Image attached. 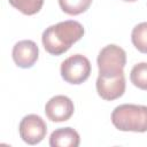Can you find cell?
Returning a JSON list of instances; mask_svg holds the SVG:
<instances>
[{"label": "cell", "mask_w": 147, "mask_h": 147, "mask_svg": "<svg viewBox=\"0 0 147 147\" xmlns=\"http://www.w3.org/2000/svg\"><path fill=\"white\" fill-rule=\"evenodd\" d=\"M84 26L74 20L59 22L48 26L41 36L45 51L51 55H61L65 53L75 42L84 36Z\"/></svg>", "instance_id": "obj_1"}, {"label": "cell", "mask_w": 147, "mask_h": 147, "mask_svg": "<svg viewBox=\"0 0 147 147\" xmlns=\"http://www.w3.org/2000/svg\"><path fill=\"white\" fill-rule=\"evenodd\" d=\"M111 123L119 131L146 132L147 106L132 103L119 105L111 113Z\"/></svg>", "instance_id": "obj_2"}, {"label": "cell", "mask_w": 147, "mask_h": 147, "mask_svg": "<svg viewBox=\"0 0 147 147\" xmlns=\"http://www.w3.org/2000/svg\"><path fill=\"white\" fill-rule=\"evenodd\" d=\"M99 76L101 77H115L124 74L123 69L126 64V53L125 51L115 45L110 44L105 46L96 59Z\"/></svg>", "instance_id": "obj_3"}, {"label": "cell", "mask_w": 147, "mask_h": 147, "mask_svg": "<svg viewBox=\"0 0 147 147\" xmlns=\"http://www.w3.org/2000/svg\"><path fill=\"white\" fill-rule=\"evenodd\" d=\"M60 72L61 77L67 83L79 85L90 77L91 62L86 56L82 54H75L61 63Z\"/></svg>", "instance_id": "obj_4"}, {"label": "cell", "mask_w": 147, "mask_h": 147, "mask_svg": "<svg viewBox=\"0 0 147 147\" xmlns=\"http://www.w3.org/2000/svg\"><path fill=\"white\" fill-rule=\"evenodd\" d=\"M20 137L29 145L39 144L47 133V125L45 121L36 114L26 115L22 118L18 126Z\"/></svg>", "instance_id": "obj_5"}, {"label": "cell", "mask_w": 147, "mask_h": 147, "mask_svg": "<svg viewBox=\"0 0 147 147\" xmlns=\"http://www.w3.org/2000/svg\"><path fill=\"white\" fill-rule=\"evenodd\" d=\"M75 106L70 98L65 95H55L45 105V114L52 122H65L74 115Z\"/></svg>", "instance_id": "obj_6"}, {"label": "cell", "mask_w": 147, "mask_h": 147, "mask_svg": "<svg viewBox=\"0 0 147 147\" xmlns=\"http://www.w3.org/2000/svg\"><path fill=\"white\" fill-rule=\"evenodd\" d=\"M96 92L99 96L106 101H113L121 98L125 92V76L124 74L115 77H101L96 79Z\"/></svg>", "instance_id": "obj_7"}, {"label": "cell", "mask_w": 147, "mask_h": 147, "mask_svg": "<svg viewBox=\"0 0 147 147\" xmlns=\"http://www.w3.org/2000/svg\"><path fill=\"white\" fill-rule=\"evenodd\" d=\"M13 60L20 68L28 69L33 67L39 56V48L32 40H21L13 47Z\"/></svg>", "instance_id": "obj_8"}, {"label": "cell", "mask_w": 147, "mask_h": 147, "mask_svg": "<svg viewBox=\"0 0 147 147\" xmlns=\"http://www.w3.org/2000/svg\"><path fill=\"white\" fill-rule=\"evenodd\" d=\"M79 134L72 127H60L54 130L49 137L51 147H78Z\"/></svg>", "instance_id": "obj_9"}, {"label": "cell", "mask_w": 147, "mask_h": 147, "mask_svg": "<svg viewBox=\"0 0 147 147\" xmlns=\"http://www.w3.org/2000/svg\"><path fill=\"white\" fill-rule=\"evenodd\" d=\"M131 40L140 53L147 54V22H141L133 28Z\"/></svg>", "instance_id": "obj_10"}, {"label": "cell", "mask_w": 147, "mask_h": 147, "mask_svg": "<svg viewBox=\"0 0 147 147\" xmlns=\"http://www.w3.org/2000/svg\"><path fill=\"white\" fill-rule=\"evenodd\" d=\"M92 3V0H59L61 9L68 15H79L85 13Z\"/></svg>", "instance_id": "obj_11"}, {"label": "cell", "mask_w": 147, "mask_h": 147, "mask_svg": "<svg viewBox=\"0 0 147 147\" xmlns=\"http://www.w3.org/2000/svg\"><path fill=\"white\" fill-rule=\"evenodd\" d=\"M130 79L136 87L147 91V62L134 64L130 72Z\"/></svg>", "instance_id": "obj_12"}, {"label": "cell", "mask_w": 147, "mask_h": 147, "mask_svg": "<svg viewBox=\"0 0 147 147\" xmlns=\"http://www.w3.org/2000/svg\"><path fill=\"white\" fill-rule=\"evenodd\" d=\"M9 3L24 15H34L40 11L44 0H9Z\"/></svg>", "instance_id": "obj_13"}, {"label": "cell", "mask_w": 147, "mask_h": 147, "mask_svg": "<svg viewBox=\"0 0 147 147\" xmlns=\"http://www.w3.org/2000/svg\"><path fill=\"white\" fill-rule=\"evenodd\" d=\"M122 1H125V2H134L137 0H122Z\"/></svg>", "instance_id": "obj_14"}]
</instances>
